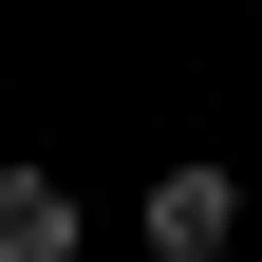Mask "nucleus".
<instances>
[{"instance_id":"1","label":"nucleus","mask_w":262,"mask_h":262,"mask_svg":"<svg viewBox=\"0 0 262 262\" xmlns=\"http://www.w3.org/2000/svg\"><path fill=\"white\" fill-rule=\"evenodd\" d=\"M150 244H169V262H225V244H244V187H225V169H169V187H150Z\"/></svg>"},{"instance_id":"2","label":"nucleus","mask_w":262,"mask_h":262,"mask_svg":"<svg viewBox=\"0 0 262 262\" xmlns=\"http://www.w3.org/2000/svg\"><path fill=\"white\" fill-rule=\"evenodd\" d=\"M0 262H75V187L56 169H0Z\"/></svg>"}]
</instances>
